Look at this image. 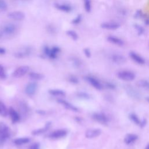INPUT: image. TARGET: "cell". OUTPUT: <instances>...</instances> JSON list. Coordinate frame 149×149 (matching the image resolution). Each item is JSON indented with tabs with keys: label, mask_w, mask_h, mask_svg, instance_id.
<instances>
[{
	"label": "cell",
	"mask_w": 149,
	"mask_h": 149,
	"mask_svg": "<svg viewBox=\"0 0 149 149\" xmlns=\"http://www.w3.org/2000/svg\"><path fill=\"white\" fill-rule=\"evenodd\" d=\"M83 51L86 56H87V58H90L91 56V52L88 48H84Z\"/></svg>",
	"instance_id": "obj_38"
},
{
	"label": "cell",
	"mask_w": 149,
	"mask_h": 149,
	"mask_svg": "<svg viewBox=\"0 0 149 149\" xmlns=\"http://www.w3.org/2000/svg\"><path fill=\"white\" fill-rule=\"evenodd\" d=\"M93 118L94 120L101 124H106L109 121L108 117L104 113L95 112L93 115Z\"/></svg>",
	"instance_id": "obj_8"
},
{
	"label": "cell",
	"mask_w": 149,
	"mask_h": 149,
	"mask_svg": "<svg viewBox=\"0 0 149 149\" xmlns=\"http://www.w3.org/2000/svg\"><path fill=\"white\" fill-rule=\"evenodd\" d=\"M29 149H40V145L37 143H34L31 146H30Z\"/></svg>",
	"instance_id": "obj_39"
},
{
	"label": "cell",
	"mask_w": 149,
	"mask_h": 149,
	"mask_svg": "<svg viewBox=\"0 0 149 149\" xmlns=\"http://www.w3.org/2000/svg\"><path fill=\"white\" fill-rule=\"evenodd\" d=\"M84 79L96 90H101L102 89V84L96 78L91 76H86L84 77Z\"/></svg>",
	"instance_id": "obj_4"
},
{
	"label": "cell",
	"mask_w": 149,
	"mask_h": 149,
	"mask_svg": "<svg viewBox=\"0 0 149 149\" xmlns=\"http://www.w3.org/2000/svg\"><path fill=\"white\" fill-rule=\"evenodd\" d=\"M8 17L12 20L20 21L24 19L25 15L22 11L16 10V11H12V12L8 13Z\"/></svg>",
	"instance_id": "obj_9"
},
{
	"label": "cell",
	"mask_w": 149,
	"mask_h": 149,
	"mask_svg": "<svg viewBox=\"0 0 149 149\" xmlns=\"http://www.w3.org/2000/svg\"><path fill=\"white\" fill-rule=\"evenodd\" d=\"M20 109H22L23 112H27L28 111V107H27L25 103H21L20 104Z\"/></svg>",
	"instance_id": "obj_37"
},
{
	"label": "cell",
	"mask_w": 149,
	"mask_h": 149,
	"mask_svg": "<svg viewBox=\"0 0 149 149\" xmlns=\"http://www.w3.org/2000/svg\"><path fill=\"white\" fill-rule=\"evenodd\" d=\"M107 40H108V41H109V42L118 45V46H123L125 44V42L124 41L121 39L120 38L115 36H113V35H109L108 36H107Z\"/></svg>",
	"instance_id": "obj_12"
},
{
	"label": "cell",
	"mask_w": 149,
	"mask_h": 149,
	"mask_svg": "<svg viewBox=\"0 0 149 149\" xmlns=\"http://www.w3.org/2000/svg\"><path fill=\"white\" fill-rule=\"evenodd\" d=\"M0 30L2 33L3 37L5 36H11L15 33L16 26L13 23H9L3 25V27L0 29Z\"/></svg>",
	"instance_id": "obj_3"
},
{
	"label": "cell",
	"mask_w": 149,
	"mask_h": 149,
	"mask_svg": "<svg viewBox=\"0 0 149 149\" xmlns=\"http://www.w3.org/2000/svg\"><path fill=\"white\" fill-rule=\"evenodd\" d=\"M51 122H47L44 127H41L40 129H38L33 130L32 132V134L36 136V135H39V134H42L43 133L47 132L48 130V129L51 126Z\"/></svg>",
	"instance_id": "obj_18"
},
{
	"label": "cell",
	"mask_w": 149,
	"mask_h": 149,
	"mask_svg": "<svg viewBox=\"0 0 149 149\" xmlns=\"http://www.w3.org/2000/svg\"><path fill=\"white\" fill-rule=\"evenodd\" d=\"M55 6L59 10L61 11H63L65 12H69L72 10V7L70 5L68 4H59L57 3L55 5Z\"/></svg>",
	"instance_id": "obj_21"
},
{
	"label": "cell",
	"mask_w": 149,
	"mask_h": 149,
	"mask_svg": "<svg viewBox=\"0 0 149 149\" xmlns=\"http://www.w3.org/2000/svg\"><path fill=\"white\" fill-rule=\"evenodd\" d=\"M120 26V24L116 22L115 21H108L105 22L101 23V27L105 30H114L119 29Z\"/></svg>",
	"instance_id": "obj_5"
},
{
	"label": "cell",
	"mask_w": 149,
	"mask_h": 149,
	"mask_svg": "<svg viewBox=\"0 0 149 149\" xmlns=\"http://www.w3.org/2000/svg\"><path fill=\"white\" fill-rule=\"evenodd\" d=\"M72 63L73 66L76 68H79L81 65V62L80 60H79L78 58H72Z\"/></svg>",
	"instance_id": "obj_31"
},
{
	"label": "cell",
	"mask_w": 149,
	"mask_h": 149,
	"mask_svg": "<svg viewBox=\"0 0 149 149\" xmlns=\"http://www.w3.org/2000/svg\"><path fill=\"white\" fill-rule=\"evenodd\" d=\"M137 85L143 89H144L147 91H149V80L146 79L139 80L137 82Z\"/></svg>",
	"instance_id": "obj_20"
},
{
	"label": "cell",
	"mask_w": 149,
	"mask_h": 149,
	"mask_svg": "<svg viewBox=\"0 0 149 149\" xmlns=\"http://www.w3.org/2000/svg\"><path fill=\"white\" fill-rule=\"evenodd\" d=\"M58 102L62 104L63 107H65V108L69 109V110H70V111H75V112H77L78 111V108L76 107H74V105H73L72 104H71L70 103H69V102L64 100H62V99H58L57 100Z\"/></svg>",
	"instance_id": "obj_17"
},
{
	"label": "cell",
	"mask_w": 149,
	"mask_h": 149,
	"mask_svg": "<svg viewBox=\"0 0 149 149\" xmlns=\"http://www.w3.org/2000/svg\"><path fill=\"white\" fill-rule=\"evenodd\" d=\"M29 76L31 80H42L44 77V76L42 74L37 73V72H30L29 74Z\"/></svg>",
	"instance_id": "obj_23"
},
{
	"label": "cell",
	"mask_w": 149,
	"mask_h": 149,
	"mask_svg": "<svg viewBox=\"0 0 149 149\" xmlns=\"http://www.w3.org/2000/svg\"><path fill=\"white\" fill-rule=\"evenodd\" d=\"M47 29L48 31L51 33H54L55 32V28L52 25H49L47 27Z\"/></svg>",
	"instance_id": "obj_41"
},
{
	"label": "cell",
	"mask_w": 149,
	"mask_h": 149,
	"mask_svg": "<svg viewBox=\"0 0 149 149\" xmlns=\"http://www.w3.org/2000/svg\"><path fill=\"white\" fill-rule=\"evenodd\" d=\"M6 52V50L3 48L0 47V54H3Z\"/></svg>",
	"instance_id": "obj_44"
},
{
	"label": "cell",
	"mask_w": 149,
	"mask_h": 149,
	"mask_svg": "<svg viewBox=\"0 0 149 149\" xmlns=\"http://www.w3.org/2000/svg\"><path fill=\"white\" fill-rule=\"evenodd\" d=\"M8 7V4L4 1L0 0V10H5Z\"/></svg>",
	"instance_id": "obj_35"
},
{
	"label": "cell",
	"mask_w": 149,
	"mask_h": 149,
	"mask_svg": "<svg viewBox=\"0 0 149 149\" xmlns=\"http://www.w3.org/2000/svg\"><path fill=\"white\" fill-rule=\"evenodd\" d=\"M81 19H82V16L81 15H79L78 16H77L72 21V23L74 24H79L81 20Z\"/></svg>",
	"instance_id": "obj_34"
},
{
	"label": "cell",
	"mask_w": 149,
	"mask_h": 149,
	"mask_svg": "<svg viewBox=\"0 0 149 149\" xmlns=\"http://www.w3.org/2000/svg\"><path fill=\"white\" fill-rule=\"evenodd\" d=\"M6 77V74L5 73V70L3 67L0 64V78L2 79H5Z\"/></svg>",
	"instance_id": "obj_33"
},
{
	"label": "cell",
	"mask_w": 149,
	"mask_h": 149,
	"mask_svg": "<svg viewBox=\"0 0 149 149\" xmlns=\"http://www.w3.org/2000/svg\"><path fill=\"white\" fill-rule=\"evenodd\" d=\"M145 149H149V144H148L146 147Z\"/></svg>",
	"instance_id": "obj_46"
},
{
	"label": "cell",
	"mask_w": 149,
	"mask_h": 149,
	"mask_svg": "<svg viewBox=\"0 0 149 149\" xmlns=\"http://www.w3.org/2000/svg\"><path fill=\"white\" fill-rule=\"evenodd\" d=\"M10 137V130L5 123L0 122V141L3 142Z\"/></svg>",
	"instance_id": "obj_2"
},
{
	"label": "cell",
	"mask_w": 149,
	"mask_h": 149,
	"mask_svg": "<svg viewBox=\"0 0 149 149\" xmlns=\"http://www.w3.org/2000/svg\"><path fill=\"white\" fill-rule=\"evenodd\" d=\"M60 51V48L58 47L54 46L51 49H50V52L49 57L52 59H55L56 58L57 54Z\"/></svg>",
	"instance_id": "obj_26"
},
{
	"label": "cell",
	"mask_w": 149,
	"mask_h": 149,
	"mask_svg": "<svg viewBox=\"0 0 149 149\" xmlns=\"http://www.w3.org/2000/svg\"><path fill=\"white\" fill-rule=\"evenodd\" d=\"M129 118L134 123H135L136 125H139L140 126L142 120H141L136 113H130L129 114Z\"/></svg>",
	"instance_id": "obj_24"
},
{
	"label": "cell",
	"mask_w": 149,
	"mask_h": 149,
	"mask_svg": "<svg viewBox=\"0 0 149 149\" xmlns=\"http://www.w3.org/2000/svg\"><path fill=\"white\" fill-rule=\"evenodd\" d=\"M8 113L10 117V119L13 123H16L20 120V116L17 111L13 108L10 107L9 108Z\"/></svg>",
	"instance_id": "obj_16"
},
{
	"label": "cell",
	"mask_w": 149,
	"mask_h": 149,
	"mask_svg": "<svg viewBox=\"0 0 149 149\" xmlns=\"http://www.w3.org/2000/svg\"><path fill=\"white\" fill-rule=\"evenodd\" d=\"M67 134V131L65 129H58L56 130L51 133L48 137L51 139H57L65 137Z\"/></svg>",
	"instance_id": "obj_13"
},
{
	"label": "cell",
	"mask_w": 149,
	"mask_h": 149,
	"mask_svg": "<svg viewBox=\"0 0 149 149\" xmlns=\"http://www.w3.org/2000/svg\"><path fill=\"white\" fill-rule=\"evenodd\" d=\"M145 22L146 23V24H147L149 25V17L146 18V19H145Z\"/></svg>",
	"instance_id": "obj_45"
},
{
	"label": "cell",
	"mask_w": 149,
	"mask_h": 149,
	"mask_svg": "<svg viewBox=\"0 0 149 149\" xmlns=\"http://www.w3.org/2000/svg\"><path fill=\"white\" fill-rule=\"evenodd\" d=\"M106 85H107V86L108 87V88H111V89H114L115 88V85L113 84V83H110V82H107V84H106Z\"/></svg>",
	"instance_id": "obj_42"
},
{
	"label": "cell",
	"mask_w": 149,
	"mask_h": 149,
	"mask_svg": "<svg viewBox=\"0 0 149 149\" xmlns=\"http://www.w3.org/2000/svg\"><path fill=\"white\" fill-rule=\"evenodd\" d=\"M38 87V84L36 82L29 83L25 88V92L29 95H33L36 92Z\"/></svg>",
	"instance_id": "obj_11"
},
{
	"label": "cell",
	"mask_w": 149,
	"mask_h": 149,
	"mask_svg": "<svg viewBox=\"0 0 149 149\" xmlns=\"http://www.w3.org/2000/svg\"><path fill=\"white\" fill-rule=\"evenodd\" d=\"M30 141V139L27 137H22V138H18L15 140H14L13 142L17 146L23 145L26 143H28Z\"/></svg>",
	"instance_id": "obj_27"
},
{
	"label": "cell",
	"mask_w": 149,
	"mask_h": 149,
	"mask_svg": "<svg viewBox=\"0 0 149 149\" xmlns=\"http://www.w3.org/2000/svg\"><path fill=\"white\" fill-rule=\"evenodd\" d=\"M8 111L5 104L0 101V115L3 117H6L8 114Z\"/></svg>",
	"instance_id": "obj_25"
},
{
	"label": "cell",
	"mask_w": 149,
	"mask_h": 149,
	"mask_svg": "<svg viewBox=\"0 0 149 149\" xmlns=\"http://www.w3.org/2000/svg\"><path fill=\"white\" fill-rule=\"evenodd\" d=\"M134 27L137 32V33L139 35H141L142 34H143L144 33V29H143V27L142 26H141L140 25H138V24H136L134 25Z\"/></svg>",
	"instance_id": "obj_32"
},
{
	"label": "cell",
	"mask_w": 149,
	"mask_h": 149,
	"mask_svg": "<svg viewBox=\"0 0 149 149\" xmlns=\"http://www.w3.org/2000/svg\"><path fill=\"white\" fill-rule=\"evenodd\" d=\"M84 9L87 12H90L91 10V3L89 0H86L84 2Z\"/></svg>",
	"instance_id": "obj_29"
},
{
	"label": "cell",
	"mask_w": 149,
	"mask_h": 149,
	"mask_svg": "<svg viewBox=\"0 0 149 149\" xmlns=\"http://www.w3.org/2000/svg\"><path fill=\"white\" fill-rule=\"evenodd\" d=\"M116 76L119 79L126 81H133L136 78L135 73L132 71L127 70H123L118 72Z\"/></svg>",
	"instance_id": "obj_1"
},
{
	"label": "cell",
	"mask_w": 149,
	"mask_h": 149,
	"mask_svg": "<svg viewBox=\"0 0 149 149\" xmlns=\"http://www.w3.org/2000/svg\"><path fill=\"white\" fill-rule=\"evenodd\" d=\"M101 133L100 129H90L86 132L85 136L88 139H93L99 136Z\"/></svg>",
	"instance_id": "obj_15"
},
{
	"label": "cell",
	"mask_w": 149,
	"mask_h": 149,
	"mask_svg": "<svg viewBox=\"0 0 149 149\" xmlns=\"http://www.w3.org/2000/svg\"><path fill=\"white\" fill-rule=\"evenodd\" d=\"M146 100H147V101L149 102V97H146Z\"/></svg>",
	"instance_id": "obj_47"
},
{
	"label": "cell",
	"mask_w": 149,
	"mask_h": 149,
	"mask_svg": "<svg viewBox=\"0 0 149 149\" xmlns=\"http://www.w3.org/2000/svg\"><path fill=\"white\" fill-rule=\"evenodd\" d=\"M49 93L54 96H61L64 97L66 95V93L64 91L59 90V89H51L48 91Z\"/></svg>",
	"instance_id": "obj_22"
},
{
	"label": "cell",
	"mask_w": 149,
	"mask_h": 149,
	"mask_svg": "<svg viewBox=\"0 0 149 149\" xmlns=\"http://www.w3.org/2000/svg\"><path fill=\"white\" fill-rule=\"evenodd\" d=\"M66 34L68 36H69L71 38H72L73 40L76 41L79 38V36H78V34H77V33L74 31V30H69L68 31H66Z\"/></svg>",
	"instance_id": "obj_28"
},
{
	"label": "cell",
	"mask_w": 149,
	"mask_h": 149,
	"mask_svg": "<svg viewBox=\"0 0 149 149\" xmlns=\"http://www.w3.org/2000/svg\"><path fill=\"white\" fill-rule=\"evenodd\" d=\"M110 59L112 62L118 65L123 64L126 61V58L123 55L119 53L112 54L110 55Z\"/></svg>",
	"instance_id": "obj_6"
},
{
	"label": "cell",
	"mask_w": 149,
	"mask_h": 149,
	"mask_svg": "<svg viewBox=\"0 0 149 149\" xmlns=\"http://www.w3.org/2000/svg\"><path fill=\"white\" fill-rule=\"evenodd\" d=\"M77 97H79V98H81L82 99H89L90 97V95L87 93L83 92V91L77 93Z\"/></svg>",
	"instance_id": "obj_30"
},
{
	"label": "cell",
	"mask_w": 149,
	"mask_h": 149,
	"mask_svg": "<svg viewBox=\"0 0 149 149\" xmlns=\"http://www.w3.org/2000/svg\"><path fill=\"white\" fill-rule=\"evenodd\" d=\"M36 112L39 113V114H41V115H44L45 114V111H43V110H37L36 111Z\"/></svg>",
	"instance_id": "obj_43"
},
{
	"label": "cell",
	"mask_w": 149,
	"mask_h": 149,
	"mask_svg": "<svg viewBox=\"0 0 149 149\" xmlns=\"http://www.w3.org/2000/svg\"><path fill=\"white\" fill-rule=\"evenodd\" d=\"M29 70V67L27 66H21L14 70L12 76L15 78H19L24 76Z\"/></svg>",
	"instance_id": "obj_7"
},
{
	"label": "cell",
	"mask_w": 149,
	"mask_h": 149,
	"mask_svg": "<svg viewBox=\"0 0 149 149\" xmlns=\"http://www.w3.org/2000/svg\"><path fill=\"white\" fill-rule=\"evenodd\" d=\"M130 58L136 63L139 65H143L145 63V59L144 58L134 51H130L129 54Z\"/></svg>",
	"instance_id": "obj_10"
},
{
	"label": "cell",
	"mask_w": 149,
	"mask_h": 149,
	"mask_svg": "<svg viewBox=\"0 0 149 149\" xmlns=\"http://www.w3.org/2000/svg\"><path fill=\"white\" fill-rule=\"evenodd\" d=\"M138 139V136L136 134L129 133L126 135L124 139V141L126 144H130L136 141Z\"/></svg>",
	"instance_id": "obj_19"
},
{
	"label": "cell",
	"mask_w": 149,
	"mask_h": 149,
	"mask_svg": "<svg viewBox=\"0 0 149 149\" xmlns=\"http://www.w3.org/2000/svg\"><path fill=\"white\" fill-rule=\"evenodd\" d=\"M31 48L30 47L24 48L21 49V51H18L16 52L14 54L15 56L19 58H22L26 56H28L31 54Z\"/></svg>",
	"instance_id": "obj_14"
},
{
	"label": "cell",
	"mask_w": 149,
	"mask_h": 149,
	"mask_svg": "<svg viewBox=\"0 0 149 149\" xmlns=\"http://www.w3.org/2000/svg\"><path fill=\"white\" fill-rule=\"evenodd\" d=\"M69 80L70 83L73 84H77L79 83V79L74 76H70L69 77Z\"/></svg>",
	"instance_id": "obj_36"
},
{
	"label": "cell",
	"mask_w": 149,
	"mask_h": 149,
	"mask_svg": "<svg viewBox=\"0 0 149 149\" xmlns=\"http://www.w3.org/2000/svg\"><path fill=\"white\" fill-rule=\"evenodd\" d=\"M44 52L46 55L49 56V52H50V48L48 46H44Z\"/></svg>",
	"instance_id": "obj_40"
}]
</instances>
